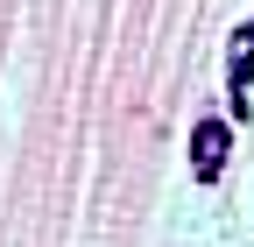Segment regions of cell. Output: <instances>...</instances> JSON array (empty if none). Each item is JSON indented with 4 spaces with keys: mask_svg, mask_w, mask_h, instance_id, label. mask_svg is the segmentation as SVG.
<instances>
[{
    "mask_svg": "<svg viewBox=\"0 0 254 247\" xmlns=\"http://www.w3.org/2000/svg\"><path fill=\"white\" fill-rule=\"evenodd\" d=\"M233 163V120H198L190 127V170H198V184H219Z\"/></svg>",
    "mask_w": 254,
    "mask_h": 247,
    "instance_id": "1",
    "label": "cell"
},
{
    "mask_svg": "<svg viewBox=\"0 0 254 247\" xmlns=\"http://www.w3.org/2000/svg\"><path fill=\"white\" fill-rule=\"evenodd\" d=\"M233 57H247V64H254V14L240 21V36H233Z\"/></svg>",
    "mask_w": 254,
    "mask_h": 247,
    "instance_id": "2",
    "label": "cell"
}]
</instances>
